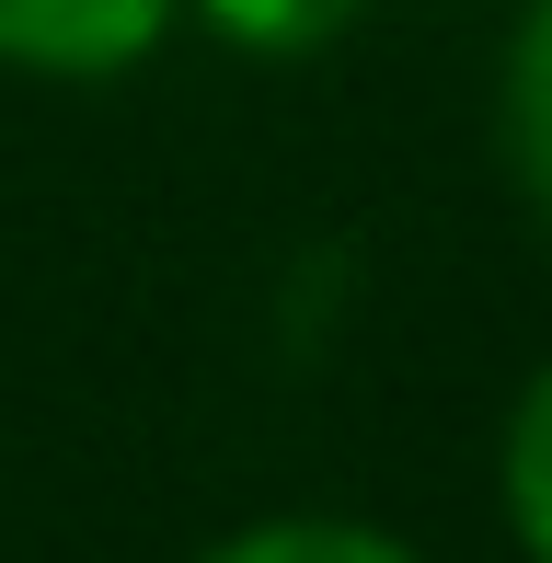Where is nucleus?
<instances>
[{
  "label": "nucleus",
  "instance_id": "f257e3e1",
  "mask_svg": "<svg viewBox=\"0 0 552 563\" xmlns=\"http://www.w3.org/2000/svg\"><path fill=\"white\" fill-rule=\"evenodd\" d=\"M185 0H0V69L12 81H128L162 58Z\"/></svg>",
  "mask_w": 552,
  "mask_h": 563
},
{
  "label": "nucleus",
  "instance_id": "f03ea898",
  "mask_svg": "<svg viewBox=\"0 0 552 563\" xmlns=\"http://www.w3.org/2000/svg\"><path fill=\"white\" fill-rule=\"evenodd\" d=\"M495 139H507V185H518V208L552 230V0H518V23H507V69H495Z\"/></svg>",
  "mask_w": 552,
  "mask_h": 563
},
{
  "label": "nucleus",
  "instance_id": "7ed1b4c3",
  "mask_svg": "<svg viewBox=\"0 0 552 563\" xmlns=\"http://www.w3.org/2000/svg\"><path fill=\"white\" fill-rule=\"evenodd\" d=\"M495 506H507V541L552 563V356L518 379L507 402V438H495Z\"/></svg>",
  "mask_w": 552,
  "mask_h": 563
},
{
  "label": "nucleus",
  "instance_id": "20e7f679",
  "mask_svg": "<svg viewBox=\"0 0 552 563\" xmlns=\"http://www.w3.org/2000/svg\"><path fill=\"white\" fill-rule=\"evenodd\" d=\"M196 563H426L404 529L380 518H334V506H288V518H254L231 541H208Z\"/></svg>",
  "mask_w": 552,
  "mask_h": 563
},
{
  "label": "nucleus",
  "instance_id": "39448f33",
  "mask_svg": "<svg viewBox=\"0 0 552 563\" xmlns=\"http://www.w3.org/2000/svg\"><path fill=\"white\" fill-rule=\"evenodd\" d=\"M368 0H185L196 35H219L231 58H322Z\"/></svg>",
  "mask_w": 552,
  "mask_h": 563
}]
</instances>
